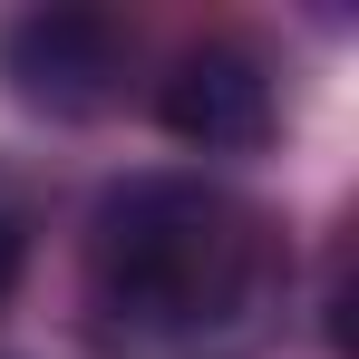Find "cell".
Returning a JSON list of instances; mask_svg holds the SVG:
<instances>
[{
    "mask_svg": "<svg viewBox=\"0 0 359 359\" xmlns=\"http://www.w3.org/2000/svg\"><path fill=\"white\" fill-rule=\"evenodd\" d=\"M292 243L214 175H126L88 214L97 359H252L282 330Z\"/></svg>",
    "mask_w": 359,
    "mask_h": 359,
    "instance_id": "1",
    "label": "cell"
},
{
    "mask_svg": "<svg viewBox=\"0 0 359 359\" xmlns=\"http://www.w3.org/2000/svg\"><path fill=\"white\" fill-rule=\"evenodd\" d=\"M0 78L49 117H88L117 97V29L97 10H20L0 29Z\"/></svg>",
    "mask_w": 359,
    "mask_h": 359,
    "instance_id": "2",
    "label": "cell"
},
{
    "mask_svg": "<svg viewBox=\"0 0 359 359\" xmlns=\"http://www.w3.org/2000/svg\"><path fill=\"white\" fill-rule=\"evenodd\" d=\"M165 136L204 146V156H252L272 136V78L252 49H194L165 78Z\"/></svg>",
    "mask_w": 359,
    "mask_h": 359,
    "instance_id": "3",
    "label": "cell"
},
{
    "mask_svg": "<svg viewBox=\"0 0 359 359\" xmlns=\"http://www.w3.org/2000/svg\"><path fill=\"white\" fill-rule=\"evenodd\" d=\"M20 262H29V214H20V194L0 184V292L20 282Z\"/></svg>",
    "mask_w": 359,
    "mask_h": 359,
    "instance_id": "4",
    "label": "cell"
}]
</instances>
